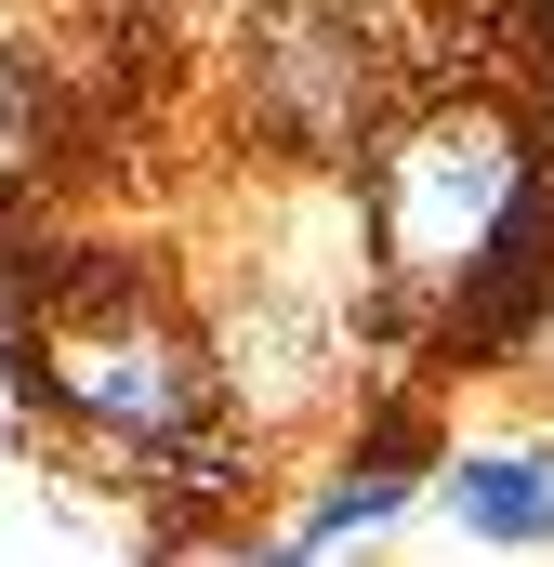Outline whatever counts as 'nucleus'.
<instances>
[{
	"instance_id": "nucleus-1",
	"label": "nucleus",
	"mask_w": 554,
	"mask_h": 567,
	"mask_svg": "<svg viewBox=\"0 0 554 567\" xmlns=\"http://www.w3.org/2000/svg\"><path fill=\"white\" fill-rule=\"evenodd\" d=\"M515 198H529L515 120L449 106V120H422V133L397 145V172H383V238H397L410 278H449V265H475V238H489Z\"/></svg>"
},
{
	"instance_id": "nucleus-2",
	"label": "nucleus",
	"mask_w": 554,
	"mask_h": 567,
	"mask_svg": "<svg viewBox=\"0 0 554 567\" xmlns=\"http://www.w3.org/2000/svg\"><path fill=\"white\" fill-rule=\"evenodd\" d=\"M53 383H66V410H93V423L120 435H172L185 410H198V357L158 330V317H80L66 330V357H53Z\"/></svg>"
},
{
	"instance_id": "nucleus-3",
	"label": "nucleus",
	"mask_w": 554,
	"mask_h": 567,
	"mask_svg": "<svg viewBox=\"0 0 554 567\" xmlns=\"http://www.w3.org/2000/svg\"><path fill=\"white\" fill-rule=\"evenodd\" d=\"M449 515L475 542H554V449H475L449 475Z\"/></svg>"
},
{
	"instance_id": "nucleus-4",
	"label": "nucleus",
	"mask_w": 554,
	"mask_h": 567,
	"mask_svg": "<svg viewBox=\"0 0 554 567\" xmlns=\"http://www.w3.org/2000/svg\"><path fill=\"white\" fill-rule=\"evenodd\" d=\"M554 290V198H515L489 238H475V330H515Z\"/></svg>"
},
{
	"instance_id": "nucleus-5",
	"label": "nucleus",
	"mask_w": 554,
	"mask_h": 567,
	"mask_svg": "<svg viewBox=\"0 0 554 567\" xmlns=\"http://www.w3.org/2000/svg\"><path fill=\"white\" fill-rule=\"evenodd\" d=\"M357 515H397V462H357V475H343V488H330V502H317L290 542H343Z\"/></svg>"
}]
</instances>
